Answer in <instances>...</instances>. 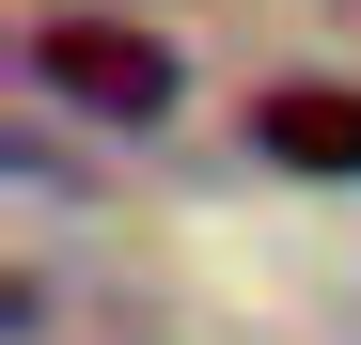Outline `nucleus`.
Masks as SVG:
<instances>
[{
  "instance_id": "1",
  "label": "nucleus",
  "mask_w": 361,
  "mask_h": 345,
  "mask_svg": "<svg viewBox=\"0 0 361 345\" xmlns=\"http://www.w3.org/2000/svg\"><path fill=\"white\" fill-rule=\"evenodd\" d=\"M32 79L94 110V126H173V94H189V63L142 32V16H110V0H63V16H32Z\"/></svg>"
},
{
  "instance_id": "2",
  "label": "nucleus",
  "mask_w": 361,
  "mask_h": 345,
  "mask_svg": "<svg viewBox=\"0 0 361 345\" xmlns=\"http://www.w3.org/2000/svg\"><path fill=\"white\" fill-rule=\"evenodd\" d=\"M252 142L283 172H361V79H267L252 94Z\"/></svg>"
},
{
  "instance_id": "3",
  "label": "nucleus",
  "mask_w": 361,
  "mask_h": 345,
  "mask_svg": "<svg viewBox=\"0 0 361 345\" xmlns=\"http://www.w3.org/2000/svg\"><path fill=\"white\" fill-rule=\"evenodd\" d=\"M345 16H361V0H345Z\"/></svg>"
}]
</instances>
